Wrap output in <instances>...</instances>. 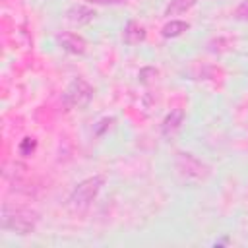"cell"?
Returning a JSON list of instances; mask_svg holds the SVG:
<instances>
[{
  "label": "cell",
  "instance_id": "obj_1",
  "mask_svg": "<svg viewBox=\"0 0 248 248\" xmlns=\"http://www.w3.org/2000/svg\"><path fill=\"white\" fill-rule=\"evenodd\" d=\"M39 225V213L29 207L4 203L2 207V229L12 231L16 234H31Z\"/></svg>",
  "mask_w": 248,
  "mask_h": 248
},
{
  "label": "cell",
  "instance_id": "obj_2",
  "mask_svg": "<svg viewBox=\"0 0 248 248\" xmlns=\"http://www.w3.org/2000/svg\"><path fill=\"white\" fill-rule=\"evenodd\" d=\"M103 186H105V176L103 174H93L89 178H83L72 190V194L68 198V207L72 211H76V213L78 211H85L93 203V200L99 196Z\"/></svg>",
  "mask_w": 248,
  "mask_h": 248
},
{
  "label": "cell",
  "instance_id": "obj_3",
  "mask_svg": "<svg viewBox=\"0 0 248 248\" xmlns=\"http://www.w3.org/2000/svg\"><path fill=\"white\" fill-rule=\"evenodd\" d=\"M93 95H95V89L83 78H74L62 93V105L66 107V110H74V108L79 110L91 103Z\"/></svg>",
  "mask_w": 248,
  "mask_h": 248
},
{
  "label": "cell",
  "instance_id": "obj_4",
  "mask_svg": "<svg viewBox=\"0 0 248 248\" xmlns=\"http://www.w3.org/2000/svg\"><path fill=\"white\" fill-rule=\"evenodd\" d=\"M176 169L184 178H194V180H200L209 172V169L192 153H178L176 155Z\"/></svg>",
  "mask_w": 248,
  "mask_h": 248
},
{
  "label": "cell",
  "instance_id": "obj_5",
  "mask_svg": "<svg viewBox=\"0 0 248 248\" xmlns=\"http://www.w3.org/2000/svg\"><path fill=\"white\" fill-rule=\"evenodd\" d=\"M58 45L62 46V50L70 52V54H76V56H81L85 54L87 50V41L78 35V33H72V31H64L58 35Z\"/></svg>",
  "mask_w": 248,
  "mask_h": 248
},
{
  "label": "cell",
  "instance_id": "obj_6",
  "mask_svg": "<svg viewBox=\"0 0 248 248\" xmlns=\"http://www.w3.org/2000/svg\"><path fill=\"white\" fill-rule=\"evenodd\" d=\"M182 124H184V110L176 107L161 122V134H163V138L170 140L172 136H176V132L182 128Z\"/></svg>",
  "mask_w": 248,
  "mask_h": 248
},
{
  "label": "cell",
  "instance_id": "obj_7",
  "mask_svg": "<svg viewBox=\"0 0 248 248\" xmlns=\"http://www.w3.org/2000/svg\"><path fill=\"white\" fill-rule=\"evenodd\" d=\"M95 10H91L89 6H83V4H76L72 6L68 12H66V19L72 23V25H87L89 21H93L95 17Z\"/></svg>",
  "mask_w": 248,
  "mask_h": 248
},
{
  "label": "cell",
  "instance_id": "obj_8",
  "mask_svg": "<svg viewBox=\"0 0 248 248\" xmlns=\"http://www.w3.org/2000/svg\"><path fill=\"white\" fill-rule=\"evenodd\" d=\"M147 37V31L143 25H140L138 21H128L122 29V41L128 45V46H136L140 43H143Z\"/></svg>",
  "mask_w": 248,
  "mask_h": 248
},
{
  "label": "cell",
  "instance_id": "obj_9",
  "mask_svg": "<svg viewBox=\"0 0 248 248\" xmlns=\"http://www.w3.org/2000/svg\"><path fill=\"white\" fill-rule=\"evenodd\" d=\"M190 29V23L188 21H182V19H170L163 25L161 29V35L165 39H174V37H180L182 33H186Z\"/></svg>",
  "mask_w": 248,
  "mask_h": 248
},
{
  "label": "cell",
  "instance_id": "obj_10",
  "mask_svg": "<svg viewBox=\"0 0 248 248\" xmlns=\"http://www.w3.org/2000/svg\"><path fill=\"white\" fill-rule=\"evenodd\" d=\"M196 4V0H170L165 8V16L170 17V16H180L184 12H188L192 6Z\"/></svg>",
  "mask_w": 248,
  "mask_h": 248
},
{
  "label": "cell",
  "instance_id": "obj_11",
  "mask_svg": "<svg viewBox=\"0 0 248 248\" xmlns=\"http://www.w3.org/2000/svg\"><path fill=\"white\" fill-rule=\"evenodd\" d=\"M17 149H19V153H21L23 157H31V155L35 153V149H37V140L31 138V136H27V138H23V140L19 141Z\"/></svg>",
  "mask_w": 248,
  "mask_h": 248
},
{
  "label": "cell",
  "instance_id": "obj_12",
  "mask_svg": "<svg viewBox=\"0 0 248 248\" xmlns=\"http://www.w3.org/2000/svg\"><path fill=\"white\" fill-rule=\"evenodd\" d=\"M159 76V70L157 68H153V66H145V68H141L140 70V74H138V78H140V81L141 83H149V81H153L155 78Z\"/></svg>",
  "mask_w": 248,
  "mask_h": 248
},
{
  "label": "cell",
  "instance_id": "obj_13",
  "mask_svg": "<svg viewBox=\"0 0 248 248\" xmlns=\"http://www.w3.org/2000/svg\"><path fill=\"white\" fill-rule=\"evenodd\" d=\"M232 17H234V19H238V21H248V0L240 2V4L234 8Z\"/></svg>",
  "mask_w": 248,
  "mask_h": 248
},
{
  "label": "cell",
  "instance_id": "obj_14",
  "mask_svg": "<svg viewBox=\"0 0 248 248\" xmlns=\"http://www.w3.org/2000/svg\"><path fill=\"white\" fill-rule=\"evenodd\" d=\"M85 2L95 6H118V4H126L128 0H85Z\"/></svg>",
  "mask_w": 248,
  "mask_h": 248
},
{
  "label": "cell",
  "instance_id": "obj_15",
  "mask_svg": "<svg viewBox=\"0 0 248 248\" xmlns=\"http://www.w3.org/2000/svg\"><path fill=\"white\" fill-rule=\"evenodd\" d=\"M112 122H114V118H103V120L99 122L101 126H99V128L95 130V134H97V136H101V134H103V130L107 128V124H112Z\"/></svg>",
  "mask_w": 248,
  "mask_h": 248
}]
</instances>
